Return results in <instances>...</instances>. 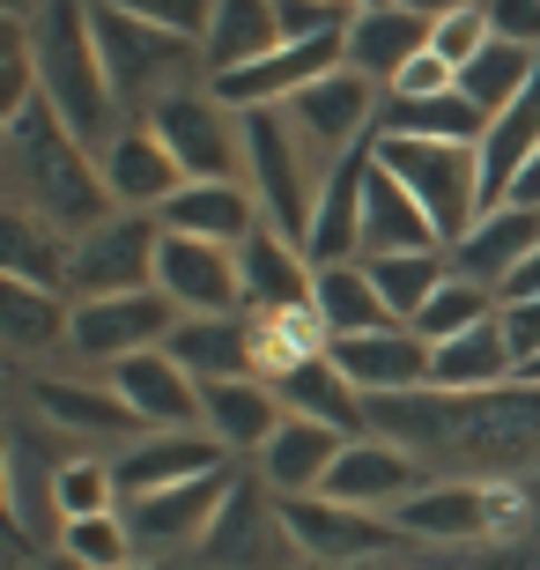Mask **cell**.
Instances as JSON below:
<instances>
[{
	"mask_svg": "<svg viewBox=\"0 0 540 570\" xmlns=\"http://www.w3.org/2000/svg\"><path fill=\"white\" fill-rule=\"evenodd\" d=\"M371 430L377 438L408 444L415 460L430 466H459L474 482H511L540 474V385L511 379L489 385V393H393V401H371Z\"/></svg>",
	"mask_w": 540,
	"mask_h": 570,
	"instance_id": "1",
	"label": "cell"
},
{
	"mask_svg": "<svg viewBox=\"0 0 540 570\" xmlns=\"http://www.w3.org/2000/svg\"><path fill=\"white\" fill-rule=\"evenodd\" d=\"M0 170H8V208L45 215V223L67 230V237H82V230H97L105 215H119L111 193H105L97 148L67 127L45 97L0 127Z\"/></svg>",
	"mask_w": 540,
	"mask_h": 570,
	"instance_id": "2",
	"label": "cell"
},
{
	"mask_svg": "<svg viewBox=\"0 0 540 570\" xmlns=\"http://www.w3.org/2000/svg\"><path fill=\"white\" fill-rule=\"evenodd\" d=\"M22 22H30V52H38L45 105H52L67 127L105 156V148L126 134V111H119V97H111V75H105V52H97L89 0H38Z\"/></svg>",
	"mask_w": 540,
	"mask_h": 570,
	"instance_id": "3",
	"label": "cell"
},
{
	"mask_svg": "<svg viewBox=\"0 0 540 570\" xmlns=\"http://www.w3.org/2000/svg\"><path fill=\"white\" fill-rule=\"evenodd\" d=\"M89 22H97V52H105L111 97H119L126 127L148 119V111L178 97V89H208V52L200 38H178V30H156V22H134L119 8H97L89 0Z\"/></svg>",
	"mask_w": 540,
	"mask_h": 570,
	"instance_id": "4",
	"label": "cell"
},
{
	"mask_svg": "<svg viewBox=\"0 0 540 570\" xmlns=\"http://www.w3.org/2000/svg\"><path fill=\"white\" fill-rule=\"evenodd\" d=\"M245 186L267 215V230H282L289 245H312V215L326 193V164L312 156V141L289 127V111H245Z\"/></svg>",
	"mask_w": 540,
	"mask_h": 570,
	"instance_id": "5",
	"label": "cell"
},
{
	"mask_svg": "<svg viewBox=\"0 0 540 570\" xmlns=\"http://www.w3.org/2000/svg\"><path fill=\"white\" fill-rule=\"evenodd\" d=\"M377 164L422 200V215H430L436 237H444V253L467 245V230L489 215L481 148H467V141H400V134H377Z\"/></svg>",
	"mask_w": 540,
	"mask_h": 570,
	"instance_id": "6",
	"label": "cell"
},
{
	"mask_svg": "<svg viewBox=\"0 0 540 570\" xmlns=\"http://www.w3.org/2000/svg\"><path fill=\"white\" fill-rule=\"evenodd\" d=\"M274 504H282L289 549L312 570H355V563L371 570L408 541L385 511H355V504H333V497H274Z\"/></svg>",
	"mask_w": 540,
	"mask_h": 570,
	"instance_id": "7",
	"label": "cell"
},
{
	"mask_svg": "<svg viewBox=\"0 0 540 570\" xmlns=\"http://www.w3.org/2000/svg\"><path fill=\"white\" fill-rule=\"evenodd\" d=\"M533 504L519 482H474V474H452V482H430L422 497L393 511V527L408 541H489L503 533L519 511Z\"/></svg>",
	"mask_w": 540,
	"mask_h": 570,
	"instance_id": "8",
	"label": "cell"
},
{
	"mask_svg": "<svg viewBox=\"0 0 540 570\" xmlns=\"http://www.w3.org/2000/svg\"><path fill=\"white\" fill-rule=\"evenodd\" d=\"M178 304L164 289H126V296H75V326H67V348L89 363H126L148 356V348H170L178 334Z\"/></svg>",
	"mask_w": 540,
	"mask_h": 570,
	"instance_id": "9",
	"label": "cell"
},
{
	"mask_svg": "<svg viewBox=\"0 0 540 570\" xmlns=\"http://www.w3.org/2000/svg\"><path fill=\"white\" fill-rule=\"evenodd\" d=\"M289 127L312 141L318 164H341V156H355L363 141H377V119H385V89L363 82L355 67H333V75H318L312 89H296L289 105Z\"/></svg>",
	"mask_w": 540,
	"mask_h": 570,
	"instance_id": "10",
	"label": "cell"
},
{
	"mask_svg": "<svg viewBox=\"0 0 540 570\" xmlns=\"http://www.w3.org/2000/svg\"><path fill=\"white\" fill-rule=\"evenodd\" d=\"M148 127L178 156L186 186L193 178H237V164H245V111H229L215 89H178V97H164V105L148 111Z\"/></svg>",
	"mask_w": 540,
	"mask_h": 570,
	"instance_id": "11",
	"label": "cell"
},
{
	"mask_svg": "<svg viewBox=\"0 0 540 570\" xmlns=\"http://www.w3.org/2000/svg\"><path fill=\"white\" fill-rule=\"evenodd\" d=\"M229 489H237V466L119 504V511H126V527H134V549H141V563H178V549H208V527L223 519Z\"/></svg>",
	"mask_w": 540,
	"mask_h": 570,
	"instance_id": "12",
	"label": "cell"
},
{
	"mask_svg": "<svg viewBox=\"0 0 540 570\" xmlns=\"http://www.w3.org/2000/svg\"><path fill=\"white\" fill-rule=\"evenodd\" d=\"M156 253H164V223L156 215H105L97 230L75 237V296H126L156 289Z\"/></svg>",
	"mask_w": 540,
	"mask_h": 570,
	"instance_id": "13",
	"label": "cell"
},
{
	"mask_svg": "<svg viewBox=\"0 0 540 570\" xmlns=\"http://www.w3.org/2000/svg\"><path fill=\"white\" fill-rule=\"evenodd\" d=\"M208 556L215 570H296L289 563V533H282V504H274V489L259 482V474H237V489H229L223 519L208 527Z\"/></svg>",
	"mask_w": 540,
	"mask_h": 570,
	"instance_id": "14",
	"label": "cell"
},
{
	"mask_svg": "<svg viewBox=\"0 0 540 570\" xmlns=\"http://www.w3.org/2000/svg\"><path fill=\"white\" fill-rule=\"evenodd\" d=\"M156 289H164L186 318L245 312V275H237V253H229V245H208V237H170L164 230V253H156Z\"/></svg>",
	"mask_w": 540,
	"mask_h": 570,
	"instance_id": "15",
	"label": "cell"
},
{
	"mask_svg": "<svg viewBox=\"0 0 540 570\" xmlns=\"http://www.w3.org/2000/svg\"><path fill=\"white\" fill-rule=\"evenodd\" d=\"M430 460H415L408 444H393V438H355L341 460H333V474H326V489L318 497H333V504H355V511H385L393 519L408 497H422L430 489V474H422Z\"/></svg>",
	"mask_w": 540,
	"mask_h": 570,
	"instance_id": "16",
	"label": "cell"
},
{
	"mask_svg": "<svg viewBox=\"0 0 540 570\" xmlns=\"http://www.w3.org/2000/svg\"><path fill=\"white\" fill-rule=\"evenodd\" d=\"M60 452H45V430L16 423L8 444H0V474H8V533L16 541H45L52 533V549H60Z\"/></svg>",
	"mask_w": 540,
	"mask_h": 570,
	"instance_id": "17",
	"label": "cell"
},
{
	"mask_svg": "<svg viewBox=\"0 0 540 570\" xmlns=\"http://www.w3.org/2000/svg\"><path fill=\"white\" fill-rule=\"evenodd\" d=\"M229 452L208 438V430H148L119 452V504L134 497H156V489H178V482H200V474H223Z\"/></svg>",
	"mask_w": 540,
	"mask_h": 570,
	"instance_id": "18",
	"label": "cell"
},
{
	"mask_svg": "<svg viewBox=\"0 0 540 570\" xmlns=\"http://www.w3.org/2000/svg\"><path fill=\"white\" fill-rule=\"evenodd\" d=\"M333 363H341V379H348L363 401H393V393H422V385H430L436 348L415 326H385V334L333 341Z\"/></svg>",
	"mask_w": 540,
	"mask_h": 570,
	"instance_id": "19",
	"label": "cell"
},
{
	"mask_svg": "<svg viewBox=\"0 0 540 570\" xmlns=\"http://www.w3.org/2000/svg\"><path fill=\"white\" fill-rule=\"evenodd\" d=\"M97 164H105L111 208H126V215H164L170 200H178V186H186L178 156L156 141V127H148V119H134V127H126L119 141L97 156Z\"/></svg>",
	"mask_w": 540,
	"mask_h": 570,
	"instance_id": "20",
	"label": "cell"
},
{
	"mask_svg": "<svg viewBox=\"0 0 540 570\" xmlns=\"http://www.w3.org/2000/svg\"><path fill=\"white\" fill-rule=\"evenodd\" d=\"M156 223L170 237H208V245H229V253H245L252 237L267 230V215H259L245 178H193V186H178V200Z\"/></svg>",
	"mask_w": 540,
	"mask_h": 570,
	"instance_id": "21",
	"label": "cell"
},
{
	"mask_svg": "<svg viewBox=\"0 0 540 570\" xmlns=\"http://www.w3.org/2000/svg\"><path fill=\"white\" fill-rule=\"evenodd\" d=\"M111 385H119V401L141 415V430H200V379H193L170 348L111 363Z\"/></svg>",
	"mask_w": 540,
	"mask_h": 570,
	"instance_id": "22",
	"label": "cell"
},
{
	"mask_svg": "<svg viewBox=\"0 0 540 570\" xmlns=\"http://www.w3.org/2000/svg\"><path fill=\"white\" fill-rule=\"evenodd\" d=\"M430 38H436V22H430V16H415V8H355L341 60H348L363 82L393 89L400 75H408V67L430 52Z\"/></svg>",
	"mask_w": 540,
	"mask_h": 570,
	"instance_id": "23",
	"label": "cell"
},
{
	"mask_svg": "<svg viewBox=\"0 0 540 570\" xmlns=\"http://www.w3.org/2000/svg\"><path fill=\"white\" fill-rule=\"evenodd\" d=\"M267 385L282 393V415H296V423H326V430H341L348 444L355 438H377V430H371V401L341 379L333 348H326V356H312V363H289V371L267 379Z\"/></svg>",
	"mask_w": 540,
	"mask_h": 570,
	"instance_id": "24",
	"label": "cell"
},
{
	"mask_svg": "<svg viewBox=\"0 0 540 570\" xmlns=\"http://www.w3.org/2000/svg\"><path fill=\"white\" fill-rule=\"evenodd\" d=\"M371 164H377V141H363L355 156L326 170V193H318V215H312V267H341V259H363V193H371Z\"/></svg>",
	"mask_w": 540,
	"mask_h": 570,
	"instance_id": "25",
	"label": "cell"
},
{
	"mask_svg": "<svg viewBox=\"0 0 540 570\" xmlns=\"http://www.w3.org/2000/svg\"><path fill=\"white\" fill-rule=\"evenodd\" d=\"M282 423H289V415H282V393H274L267 379H215V385H200V430L223 444L229 460H237V452L259 460Z\"/></svg>",
	"mask_w": 540,
	"mask_h": 570,
	"instance_id": "26",
	"label": "cell"
},
{
	"mask_svg": "<svg viewBox=\"0 0 540 570\" xmlns=\"http://www.w3.org/2000/svg\"><path fill=\"white\" fill-rule=\"evenodd\" d=\"M30 407L60 438H148L141 415L119 401V385H97V379H30Z\"/></svg>",
	"mask_w": 540,
	"mask_h": 570,
	"instance_id": "27",
	"label": "cell"
},
{
	"mask_svg": "<svg viewBox=\"0 0 540 570\" xmlns=\"http://www.w3.org/2000/svg\"><path fill=\"white\" fill-rule=\"evenodd\" d=\"M237 275H245V312H312L318 296V267L304 245H289L282 230H259L237 253Z\"/></svg>",
	"mask_w": 540,
	"mask_h": 570,
	"instance_id": "28",
	"label": "cell"
},
{
	"mask_svg": "<svg viewBox=\"0 0 540 570\" xmlns=\"http://www.w3.org/2000/svg\"><path fill=\"white\" fill-rule=\"evenodd\" d=\"M400 253H444L436 223L422 200L400 186L385 164H371V193H363V259H400Z\"/></svg>",
	"mask_w": 540,
	"mask_h": 570,
	"instance_id": "29",
	"label": "cell"
},
{
	"mask_svg": "<svg viewBox=\"0 0 540 570\" xmlns=\"http://www.w3.org/2000/svg\"><path fill=\"white\" fill-rule=\"evenodd\" d=\"M341 452H348V438H341V430L296 423V415H289V423L267 438V452H259V482H267L274 497H318Z\"/></svg>",
	"mask_w": 540,
	"mask_h": 570,
	"instance_id": "30",
	"label": "cell"
},
{
	"mask_svg": "<svg viewBox=\"0 0 540 570\" xmlns=\"http://www.w3.org/2000/svg\"><path fill=\"white\" fill-rule=\"evenodd\" d=\"M533 253H540V215L503 200V208H489L474 230H467V245H452V267H459V275H474L481 289H503L511 267L533 259Z\"/></svg>",
	"mask_w": 540,
	"mask_h": 570,
	"instance_id": "31",
	"label": "cell"
},
{
	"mask_svg": "<svg viewBox=\"0 0 540 570\" xmlns=\"http://www.w3.org/2000/svg\"><path fill=\"white\" fill-rule=\"evenodd\" d=\"M170 356L186 363L200 385L215 379H259V348H252V312H223V318H178Z\"/></svg>",
	"mask_w": 540,
	"mask_h": 570,
	"instance_id": "32",
	"label": "cell"
},
{
	"mask_svg": "<svg viewBox=\"0 0 540 570\" xmlns=\"http://www.w3.org/2000/svg\"><path fill=\"white\" fill-rule=\"evenodd\" d=\"M0 275L75 296V282H67V275H75V237L52 230V223L30 215V208H0Z\"/></svg>",
	"mask_w": 540,
	"mask_h": 570,
	"instance_id": "33",
	"label": "cell"
},
{
	"mask_svg": "<svg viewBox=\"0 0 540 570\" xmlns=\"http://www.w3.org/2000/svg\"><path fill=\"white\" fill-rule=\"evenodd\" d=\"M511 379H519V348H511V334H503V312L481 318L474 334L444 341L436 363H430L436 393H489V385H511Z\"/></svg>",
	"mask_w": 540,
	"mask_h": 570,
	"instance_id": "34",
	"label": "cell"
},
{
	"mask_svg": "<svg viewBox=\"0 0 540 570\" xmlns=\"http://www.w3.org/2000/svg\"><path fill=\"white\" fill-rule=\"evenodd\" d=\"M208 82L215 75H237V67H259L267 52H282V16H274V0H215V22L208 38Z\"/></svg>",
	"mask_w": 540,
	"mask_h": 570,
	"instance_id": "35",
	"label": "cell"
},
{
	"mask_svg": "<svg viewBox=\"0 0 540 570\" xmlns=\"http://www.w3.org/2000/svg\"><path fill=\"white\" fill-rule=\"evenodd\" d=\"M67 326H75V296H67V289H38V282L0 275V341H8L16 356L60 348Z\"/></svg>",
	"mask_w": 540,
	"mask_h": 570,
	"instance_id": "36",
	"label": "cell"
},
{
	"mask_svg": "<svg viewBox=\"0 0 540 570\" xmlns=\"http://www.w3.org/2000/svg\"><path fill=\"white\" fill-rule=\"evenodd\" d=\"M312 312L326 318V334H333V341H355V334H385V326H400V318L385 312V296H377V282H371V267H363V259L318 267Z\"/></svg>",
	"mask_w": 540,
	"mask_h": 570,
	"instance_id": "37",
	"label": "cell"
},
{
	"mask_svg": "<svg viewBox=\"0 0 540 570\" xmlns=\"http://www.w3.org/2000/svg\"><path fill=\"white\" fill-rule=\"evenodd\" d=\"M533 75H540V52H526V45H511V38H489L474 60L459 67V97H467L481 119H497V111H511L526 97Z\"/></svg>",
	"mask_w": 540,
	"mask_h": 570,
	"instance_id": "38",
	"label": "cell"
},
{
	"mask_svg": "<svg viewBox=\"0 0 540 570\" xmlns=\"http://www.w3.org/2000/svg\"><path fill=\"white\" fill-rule=\"evenodd\" d=\"M377 134H400V141H467L481 148V134H489V119H481L459 89H444V97H385V119H377Z\"/></svg>",
	"mask_w": 540,
	"mask_h": 570,
	"instance_id": "39",
	"label": "cell"
},
{
	"mask_svg": "<svg viewBox=\"0 0 540 570\" xmlns=\"http://www.w3.org/2000/svg\"><path fill=\"white\" fill-rule=\"evenodd\" d=\"M363 267H371L377 296H385V312H393L400 326H415V312H422V304H430V296L459 275L452 253H400V259H363Z\"/></svg>",
	"mask_w": 540,
	"mask_h": 570,
	"instance_id": "40",
	"label": "cell"
},
{
	"mask_svg": "<svg viewBox=\"0 0 540 570\" xmlns=\"http://www.w3.org/2000/svg\"><path fill=\"white\" fill-rule=\"evenodd\" d=\"M497 312H503V296H497V289H481L474 275H452V282H444V289H436L430 304L415 312V334L430 341V348H444V341L474 334L481 318H497Z\"/></svg>",
	"mask_w": 540,
	"mask_h": 570,
	"instance_id": "41",
	"label": "cell"
},
{
	"mask_svg": "<svg viewBox=\"0 0 540 570\" xmlns=\"http://www.w3.org/2000/svg\"><path fill=\"white\" fill-rule=\"evenodd\" d=\"M60 549L75 556L82 570H126V563H141V549H134V527H126V511L67 519V527H60Z\"/></svg>",
	"mask_w": 540,
	"mask_h": 570,
	"instance_id": "42",
	"label": "cell"
},
{
	"mask_svg": "<svg viewBox=\"0 0 540 570\" xmlns=\"http://www.w3.org/2000/svg\"><path fill=\"white\" fill-rule=\"evenodd\" d=\"M119 511V474L105 460H67L60 466V519H97Z\"/></svg>",
	"mask_w": 540,
	"mask_h": 570,
	"instance_id": "43",
	"label": "cell"
},
{
	"mask_svg": "<svg viewBox=\"0 0 540 570\" xmlns=\"http://www.w3.org/2000/svg\"><path fill=\"white\" fill-rule=\"evenodd\" d=\"M97 8H119V16L178 30V38H208V22H215V0H97Z\"/></svg>",
	"mask_w": 540,
	"mask_h": 570,
	"instance_id": "44",
	"label": "cell"
},
{
	"mask_svg": "<svg viewBox=\"0 0 540 570\" xmlns=\"http://www.w3.org/2000/svg\"><path fill=\"white\" fill-rule=\"evenodd\" d=\"M489 38H497V30H489V16H481V8H467V16H444V22H436L430 52H436V60H452V67H467Z\"/></svg>",
	"mask_w": 540,
	"mask_h": 570,
	"instance_id": "45",
	"label": "cell"
},
{
	"mask_svg": "<svg viewBox=\"0 0 540 570\" xmlns=\"http://www.w3.org/2000/svg\"><path fill=\"white\" fill-rule=\"evenodd\" d=\"M481 16H489V30H497V38H511V45H526V52H540V0H489Z\"/></svg>",
	"mask_w": 540,
	"mask_h": 570,
	"instance_id": "46",
	"label": "cell"
},
{
	"mask_svg": "<svg viewBox=\"0 0 540 570\" xmlns=\"http://www.w3.org/2000/svg\"><path fill=\"white\" fill-rule=\"evenodd\" d=\"M444 89H459V67H452V60H436V52H422V60L408 67V75H400L385 97H444Z\"/></svg>",
	"mask_w": 540,
	"mask_h": 570,
	"instance_id": "47",
	"label": "cell"
},
{
	"mask_svg": "<svg viewBox=\"0 0 540 570\" xmlns=\"http://www.w3.org/2000/svg\"><path fill=\"white\" fill-rule=\"evenodd\" d=\"M503 334L519 348V371L540 356V304H503Z\"/></svg>",
	"mask_w": 540,
	"mask_h": 570,
	"instance_id": "48",
	"label": "cell"
},
{
	"mask_svg": "<svg viewBox=\"0 0 540 570\" xmlns=\"http://www.w3.org/2000/svg\"><path fill=\"white\" fill-rule=\"evenodd\" d=\"M503 304H540V253L533 259H519V267H511V282H503Z\"/></svg>",
	"mask_w": 540,
	"mask_h": 570,
	"instance_id": "49",
	"label": "cell"
},
{
	"mask_svg": "<svg viewBox=\"0 0 540 570\" xmlns=\"http://www.w3.org/2000/svg\"><path fill=\"white\" fill-rule=\"evenodd\" d=\"M503 200H511V208H533V215H540V156L519 170V178H511V193H503ZM503 200H497V208H503Z\"/></svg>",
	"mask_w": 540,
	"mask_h": 570,
	"instance_id": "50",
	"label": "cell"
},
{
	"mask_svg": "<svg viewBox=\"0 0 540 570\" xmlns=\"http://www.w3.org/2000/svg\"><path fill=\"white\" fill-rule=\"evenodd\" d=\"M400 8H415V16L444 22V16H467V8H489V0H400Z\"/></svg>",
	"mask_w": 540,
	"mask_h": 570,
	"instance_id": "51",
	"label": "cell"
},
{
	"mask_svg": "<svg viewBox=\"0 0 540 570\" xmlns=\"http://www.w3.org/2000/svg\"><path fill=\"white\" fill-rule=\"evenodd\" d=\"M30 570H82V563H75V556H67V549H52V556H38V563H30Z\"/></svg>",
	"mask_w": 540,
	"mask_h": 570,
	"instance_id": "52",
	"label": "cell"
},
{
	"mask_svg": "<svg viewBox=\"0 0 540 570\" xmlns=\"http://www.w3.org/2000/svg\"><path fill=\"white\" fill-rule=\"evenodd\" d=\"M519 379H526V385H540V356H533V363H526V371H519Z\"/></svg>",
	"mask_w": 540,
	"mask_h": 570,
	"instance_id": "53",
	"label": "cell"
},
{
	"mask_svg": "<svg viewBox=\"0 0 540 570\" xmlns=\"http://www.w3.org/2000/svg\"><path fill=\"white\" fill-rule=\"evenodd\" d=\"M126 570H178V563H126Z\"/></svg>",
	"mask_w": 540,
	"mask_h": 570,
	"instance_id": "54",
	"label": "cell"
},
{
	"mask_svg": "<svg viewBox=\"0 0 540 570\" xmlns=\"http://www.w3.org/2000/svg\"><path fill=\"white\" fill-rule=\"evenodd\" d=\"M355 8H400V0H355Z\"/></svg>",
	"mask_w": 540,
	"mask_h": 570,
	"instance_id": "55",
	"label": "cell"
},
{
	"mask_svg": "<svg viewBox=\"0 0 540 570\" xmlns=\"http://www.w3.org/2000/svg\"><path fill=\"white\" fill-rule=\"evenodd\" d=\"M8 8H16V16H30V8H38V0H8Z\"/></svg>",
	"mask_w": 540,
	"mask_h": 570,
	"instance_id": "56",
	"label": "cell"
},
{
	"mask_svg": "<svg viewBox=\"0 0 540 570\" xmlns=\"http://www.w3.org/2000/svg\"><path fill=\"white\" fill-rule=\"evenodd\" d=\"M526 497H533V504H540V474H533V482H526Z\"/></svg>",
	"mask_w": 540,
	"mask_h": 570,
	"instance_id": "57",
	"label": "cell"
},
{
	"mask_svg": "<svg viewBox=\"0 0 540 570\" xmlns=\"http://www.w3.org/2000/svg\"><path fill=\"white\" fill-rule=\"evenodd\" d=\"M371 570H393V563H371Z\"/></svg>",
	"mask_w": 540,
	"mask_h": 570,
	"instance_id": "58",
	"label": "cell"
},
{
	"mask_svg": "<svg viewBox=\"0 0 540 570\" xmlns=\"http://www.w3.org/2000/svg\"><path fill=\"white\" fill-rule=\"evenodd\" d=\"M296 570H312V563H296Z\"/></svg>",
	"mask_w": 540,
	"mask_h": 570,
	"instance_id": "59",
	"label": "cell"
},
{
	"mask_svg": "<svg viewBox=\"0 0 540 570\" xmlns=\"http://www.w3.org/2000/svg\"><path fill=\"white\" fill-rule=\"evenodd\" d=\"M348 8H355V0H348Z\"/></svg>",
	"mask_w": 540,
	"mask_h": 570,
	"instance_id": "60",
	"label": "cell"
}]
</instances>
